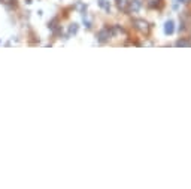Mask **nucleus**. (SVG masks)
I'll list each match as a JSON object with an SVG mask.
<instances>
[{"mask_svg":"<svg viewBox=\"0 0 191 189\" xmlns=\"http://www.w3.org/2000/svg\"><path fill=\"white\" fill-rule=\"evenodd\" d=\"M135 25H136V28L137 30H140L142 33H146L148 31V22L143 21V20H135Z\"/></svg>","mask_w":191,"mask_h":189,"instance_id":"f257e3e1","label":"nucleus"},{"mask_svg":"<svg viewBox=\"0 0 191 189\" xmlns=\"http://www.w3.org/2000/svg\"><path fill=\"white\" fill-rule=\"evenodd\" d=\"M163 30H164L166 34H173V31H175V22H173V20H167V21L164 22Z\"/></svg>","mask_w":191,"mask_h":189,"instance_id":"f03ea898","label":"nucleus"},{"mask_svg":"<svg viewBox=\"0 0 191 189\" xmlns=\"http://www.w3.org/2000/svg\"><path fill=\"white\" fill-rule=\"evenodd\" d=\"M109 36H111V31H109L108 28H105V30H101L100 33H99L97 37H99V40H100V42H106V40L109 39Z\"/></svg>","mask_w":191,"mask_h":189,"instance_id":"7ed1b4c3","label":"nucleus"},{"mask_svg":"<svg viewBox=\"0 0 191 189\" xmlns=\"http://www.w3.org/2000/svg\"><path fill=\"white\" fill-rule=\"evenodd\" d=\"M139 9H140V2H139V0H133V2H130V11L137 12Z\"/></svg>","mask_w":191,"mask_h":189,"instance_id":"20e7f679","label":"nucleus"},{"mask_svg":"<svg viewBox=\"0 0 191 189\" xmlns=\"http://www.w3.org/2000/svg\"><path fill=\"white\" fill-rule=\"evenodd\" d=\"M176 46H187V48H190L191 42L190 40H185V39H179V40L176 42Z\"/></svg>","mask_w":191,"mask_h":189,"instance_id":"39448f33","label":"nucleus"},{"mask_svg":"<svg viewBox=\"0 0 191 189\" xmlns=\"http://www.w3.org/2000/svg\"><path fill=\"white\" fill-rule=\"evenodd\" d=\"M117 3H118L120 9H125V6H127V0H117Z\"/></svg>","mask_w":191,"mask_h":189,"instance_id":"423d86ee","label":"nucleus"},{"mask_svg":"<svg viewBox=\"0 0 191 189\" xmlns=\"http://www.w3.org/2000/svg\"><path fill=\"white\" fill-rule=\"evenodd\" d=\"M76 30H78V27H76V24H73L70 27V33H76Z\"/></svg>","mask_w":191,"mask_h":189,"instance_id":"0eeeda50","label":"nucleus"}]
</instances>
